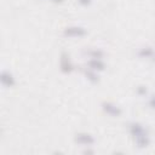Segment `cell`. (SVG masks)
Segmentation results:
<instances>
[{
  "instance_id": "cell-1",
  "label": "cell",
  "mask_w": 155,
  "mask_h": 155,
  "mask_svg": "<svg viewBox=\"0 0 155 155\" xmlns=\"http://www.w3.org/2000/svg\"><path fill=\"white\" fill-rule=\"evenodd\" d=\"M131 133L134 137V140L138 144V147H147L149 144V138L147 136V132L139 124L131 125Z\"/></svg>"
},
{
  "instance_id": "cell-2",
  "label": "cell",
  "mask_w": 155,
  "mask_h": 155,
  "mask_svg": "<svg viewBox=\"0 0 155 155\" xmlns=\"http://www.w3.org/2000/svg\"><path fill=\"white\" fill-rule=\"evenodd\" d=\"M85 33H86L85 29L81 27H70V28H67L64 30V34L68 36H81Z\"/></svg>"
},
{
  "instance_id": "cell-3",
  "label": "cell",
  "mask_w": 155,
  "mask_h": 155,
  "mask_svg": "<svg viewBox=\"0 0 155 155\" xmlns=\"http://www.w3.org/2000/svg\"><path fill=\"white\" fill-rule=\"evenodd\" d=\"M75 140H76L78 143L85 144V145H90V144H92V143L94 142L93 137H92L91 134H87V133H80V134H78L76 138H75Z\"/></svg>"
},
{
  "instance_id": "cell-4",
  "label": "cell",
  "mask_w": 155,
  "mask_h": 155,
  "mask_svg": "<svg viewBox=\"0 0 155 155\" xmlns=\"http://www.w3.org/2000/svg\"><path fill=\"white\" fill-rule=\"evenodd\" d=\"M103 109L104 111H107L109 115H113V116H119L121 114V110L111 103H103Z\"/></svg>"
},
{
  "instance_id": "cell-5",
  "label": "cell",
  "mask_w": 155,
  "mask_h": 155,
  "mask_svg": "<svg viewBox=\"0 0 155 155\" xmlns=\"http://www.w3.org/2000/svg\"><path fill=\"white\" fill-rule=\"evenodd\" d=\"M1 82H2L5 86L10 87V86H12V85L15 84V80H13V76H12L8 71H2V73H1Z\"/></svg>"
},
{
  "instance_id": "cell-6",
  "label": "cell",
  "mask_w": 155,
  "mask_h": 155,
  "mask_svg": "<svg viewBox=\"0 0 155 155\" xmlns=\"http://www.w3.org/2000/svg\"><path fill=\"white\" fill-rule=\"evenodd\" d=\"M88 65H90V68L92 70H102V69H104V63L99 58H92L88 62Z\"/></svg>"
},
{
  "instance_id": "cell-7",
  "label": "cell",
  "mask_w": 155,
  "mask_h": 155,
  "mask_svg": "<svg viewBox=\"0 0 155 155\" xmlns=\"http://www.w3.org/2000/svg\"><path fill=\"white\" fill-rule=\"evenodd\" d=\"M140 57H145V58H153L155 57V51L151 48V47H144V48H140L139 53H138Z\"/></svg>"
},
{
  "instance_id": "cell-8",
  "label": "cell",
  "mask_w": 155,
  "mask_h": 155,
  "mask_svg": "<svg viewBox=\"0 0 155 155\" xmlns=\"http://www.w3.org/2000/svg\"><path fill=\"white\" fill-rule=\"evenodd\" d=\"M61 67H62V70H63V71H70V70H71V63L69 62L68 58H63V59H62Z\"/></svg>"
},
{
  "instance_id": "cell-9",
  "label": "cell",
  "mask_w": 155,
  "mask_h": 155,
  "mask_svg": "<svg viewBox=\"0 0 155 155\" xmlns=\"http://www.w3.org/2000/svg\"><path fill=\"white\" fill-rule=\"evenodd\" d=\"M86 76H87L90 80H92V81H97V80H98V76H97L92 70H86Z\"/></svg>"
},
{
  "instance_id": "cell-10",
  "label": "cell",
  "mask_w": 155,
  "mask_h": 155,
  "mask_svg": "<svg viewBox=\"0 0 155 155\" xmlns=\"http://www.w3.org/2000/svg\"><path fill=\"white\" fill-rule=\"evenodd\" d=\"M91 56H92V58H101L103 56V52L102 51H92Z\"/></svg>"
},
{
  "instance_id": "cell-11",
  "label": "cell",
  "mask_w": 155,
  "mask_h": 155,
  "mask_svg": "<svg viewBox=\"0 0 155 155\" xmlns=\"http://www.w3.org/2000/svg\"><path fill=\"white\" fill-rule=\"evenodd\" d=\"M79 2L82 4V5H88L91 2V0H79Z\"/></svg>"
},
{
  "instance_id": "cell-12",
  "label": "cell",
  "mask_w": 155,
  "mask_h": 155,
  "mask_svg": "<svg viewBox=\"0 0 155 155\" xmlns=\"http://www.w3.org/2000/svg\"><path fill=\"white\" fill-rule=\"evenodd\" d=\"M150 105H151L153 108H155V96L151 97V99H150Z\"/></svg>"
},
{
  "instance_id": "cell-13",
  "label": "cell",
  "mask_w": 155,
  "mask_h": 155,
  "mask_svg": "<svg viewBox=\"0 0 155 155\" xmlns=\"http://www.w3.org/2000/svg\"><path fill=\"white\" fill-rule=\"evenodd\" d=\"M138 92H139V93H145V92H147V88H145V87H142V86H140V87L138 88Z\"/></svg>"
},
{
  "instance_id": "cell-14",
  "label": "cell",
  "mask_w": 155,
  "mask_h": 155,
  "mask_svg": "<svg viewBox=\"0 0 155 155\" xmlns=\"http://www.w3.org/2000/svg\"><path fill=\"white\" fill-rule=\"evenodd\" d=\"M52 1H54V2H62L63 0H52Z\"/></svg>"
}]
</instances>
